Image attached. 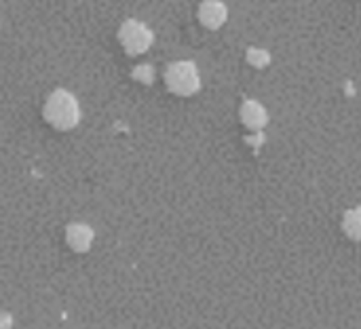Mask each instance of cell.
<instances>
[{
  "instance_id": "6da1fadb",
  "label": "cell",
  "mask_w": 361,
  "mask_h": 329,
  "mask_svg": "<svg viewBox=\"0 0 361 329\" xmlns=\"http://www.w3.org/2000/svg\"><path fill=\"white\" fill-rule=\"evenodd\" d=\"M44 114H47V120L53 123L57 129H70L78 120V106L72 95L57 91L49 97Z\"/></svg>"
},
{
  "instance_id": "7a4b0ae2",
  "label": "cell",
  "mask_w": 361,
  "mask_h": 329,
  "mask_svg": "<svg viewBox=\"0 0 361 329\" xmlns=\"http://www.w3.org/2000/svg\"><path fill=\"white\" fill-rule=\"evenodd\" d=\"M167 85L180 95H190L192 91H197L199 78H197L195 66H190V63H173L167 70Z\"/></svg>"
},
{
  "instance_id": "3957f363",
  "label": "cell",
  "mask_w": 361,
  "mask_h": 329,
  "mask_svg": "<svg viewBox=\"0 0 361 329\" xmlns=\"http://www.w3.org/2000/svg\"><path fill=\"white\" fill-rule=\"evenodd\" d=\"M123 36V44L131 51V53H140L148 46L150 42V34L142 23H127L121 32Z\"/></svg>"
},
{
  "instance_id": "277c9868",
  "label": "cell",
  "mask_w": 361,
  "mask_h": 329,
  "mask_svg": "<svg viewBox=\"0 0 361 329\" xmlns=\"http://www.w3.org/2000/svg\"><path fill=\"white\" fill-rule=\"evenodd\" d=\"M201 19L209 25V27H216L222 19H224V6L218 4V2H207L201 11Z\"/></svg>"
},
{
  "instance_id": "5b68a950",
  "label": "cell",
  "mask_w": 361,
  "mask_h": 329,
  "mask_svg": "<svg viewBox=\"0 0 361 329\" xmlns=\"http://www.w3.org/2000/svg\"><path fill=\"white\" fill-rule=\"evenodd\" d=\"M345 230H347L349 237L361 239V209H355V211L347 213V218H345Z\"/></svg>"
}]
</instances>
